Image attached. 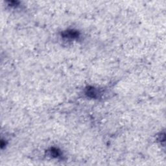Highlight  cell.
Wrapping results in <instances>:
<instances>
[{
	"mask_svg": "<svg viewBox=\"0 0 166 166\" xmlns=\"http://www.w3.org/2000/svg\"><path fill=\"white\" fill-rule=\"evenodd\" d=\"M86 95L90 97L96 98L98 96V92L94 87H88L86 92Z\"/></svg>",
	"mask_w": 166,
	"mask_h": 166,
	"instance_id": "2",
	"label": "cell"
},
{
	"mask_svg": "<svg viewBox=\"0 0 166 166\" xmlns=\"http://www.w3.org/2000/svg\"><path fill=\"white\" fill-rule=\"evenodd\" d=\"M51 155H53V156H55V157H58L60 155L59 151H58L57 148H51Z\"/></svg>",
	"mask_w": 166,
	"mask_h": 166,
	"instance_id": "3",
	"label": "cell"
},
{
	"mask_svg": "<svg viewBox=\"0 0 166 166\" xmlns=\"http://www.w3.org/2000/svg\"><path fill=\"white\" fill-rule=\"evenodd\" d=\"M78 35H79V34H78V32L74 30H68L62 33V36L64 37L71 39H77L78 37Z\"/></svg>",
	"mask_w": 166,
	"mask_h": 166,
	"instance_id": "1",
	"label": "cell"
}]
</instances>
